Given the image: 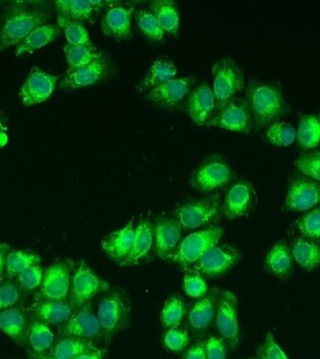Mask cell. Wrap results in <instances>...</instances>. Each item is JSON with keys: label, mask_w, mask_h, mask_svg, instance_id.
<instances>
[{"label": "cell", "mask_w": 320, "mask_h": 359, "mask_svg": "<svg viewBox=\"0 0 320 359\" xmlns=\"http://www.w3.org/2000/svg\"><path fill=\"white\" fill-rule=\"evenodd\" d=\"M246 100L254 121L255 133L265 130L272 123L286 116L292 111L284 94L280 81L250 79L246 89Z\"/></svg>", "instance_id": "obj_1"}, {"label": "cell", "mask_w": 320, "mask_h": 359, "mask_svg": "<svg viewBox=\"0 0 320 359\" xmlns=\"http://www.w3.org/2000/svg\"><path fill=\"white\" fill-rule=\"evenodd\" d=\"M52 16L46 2H13L6 8L0 22V50L21 42L35 28L46 24Z\"/></svg>", "instance_id": "obj_2"}, {"label": "cell", "mask_w": 320, "mask_h": 359, "mask_svg": "<svg viewBox=\"0 0 320 359\" xmlns=\"http://www.w3.org/2000/svg\"><path fill=\"white\" fill-rule=\"evenodd\" d=\"M97 317L102 339L109 344L131 323V302L126 292L122 289L109 290L98 303Z\"/></svg>", "instance_id": "obj_3"}, {"label": "cell", "mask_w": 320, "mask_h": 359, "mask_svg": "<svg viewBox=\"0 0 320 359\" xmlns=\"http://www.w3.org/2000/svg\"><path fill=\"white\" fill-rule=\"evenodd\" d=\"M236 172L220 154H213L202 160L189 176V184L201 193H213L235 182Z\"/></svg>", "instance_id": "obj_4"}, {"label": "cell", "mask_w": 320, "mask_h": 359, "mask_svg": "<svg viewBox=\"0 0 320 359\" xmlns=\"http://www.w3.org/2000/svg\"><path fill=\"white\" fill-rule=\"evenodd\" d=\"M221 196L218 193L191 199L177 207L173 217L187 230L218 226L221 218Z\"/></svg>", "instance_id": "obj_5"}, {"label": "cell", "mask_w": 320, "mask_h": 359, "mask_svg": "<svg viewBox=\"0 0 320 359\" xmlns=\"http://www.w3.org/2000/svg\"><path fill=\"white\" fill-rule=\"evenodd\" d=\"M212 74L216 112L246 89V77L237 62L229 56H225L213 64Z\"/></svg>", "instance_id": "obj_6"}, {"label": "cell", "mask_w": 320, "mask_h": 359, "mask_svg": "<svg viewBox=\"0 0 320 359\" xmlns=\"http://www.w3.org/2000/svg\"><path fill=\"white\" fill-rule=\"evenodd\" d=\"M224 232L223 227L215 226L190 233L182 238L168 261L185 269L191 268L210 249L220 243Z\"/></svg>", "instance_id": "obj_7"}, {"label": "cell", "mask_w": 320, "mask_h": 359, "mask_svg": "<svg viewBox=\"0 0 320 359\" xmlns=\"http://www.w3.org/2000/svg\"><path fill=\"white\" fill-rule=\"evenodd\" d=\"M320 206V182L295 170L288 177L283 212H305Z\"/></svg>", "instance_id": "obj_8"}, {"label": "cell", "mask_w": 320, "mask_h": 359, "mask_svg": "<svg viewBox=\"0 0 320 359\" xmlns=\"http://www.w3.org/2000/svg\"><path fill=\"white\" fill-rule=\"evenodd\" d=\"M109 283L101 279L86 261H79L73 269L69 293V302L74 310L91 303L98 294L108 290Z\"/></svg>", "instance_id": "obj_9"}, {"label": "cell", "mask_w": 320, "mask_h": 359, "mask_svg": "<svg viewBox=\"0 0 320 359\" xmlns=\"http://www.w3.org/2000/svg\"><path fill=\"white\" fill-rule=\"evenodd\" d=\"M206 126H213L251 136L255 133L254 121L246 98L235 97L216 111Z\"/></svg>", "instance_id": "obj_10"}, {"label": "cell", "mask_w": 320, "mask_h": 359, "mask_svg": "<svg viewBox=\"0 0 320 359\" xmlns=\"http://www.w3.org/2000/svg\"><path fill=\"white\" fill-rule=\"evenodd\" d=\"M241 259L240 250L230 244L219 243L191 268L204 278L216 279L232 271Z\"/></svg>", "instance_id": "obj_11"}, {"label": "cell", "mask_w": 320, "mask_h": 359, "mask_svg": "<svg viewBox=\"0 0 320 359\" xmlns=\"http://www.w3.org/2000/svg\"><path fill=\"white\" fill-rule=\"evenodd\" d=\"M257 203V191L254 185L248 180L239 179L227 188L221 205L222 215L227 220H237L248 216Z\"/></svg>", "instance_id": "obj_12"}, {"label": "cell", "mask_w": 320, "mask_h": 359, "mask_svg": "<svg viewBox=\"0 0 320 359\" xmlns=\"http://www.w3.org/2000/svg\"><path fill=\"white\" fill-rule=\"evenodd\" d=\"M238 307V299L233 292H220L215 316L216 328L227 348L232 351L237 349L240 344Z\"/></svg>", "instance_id": "obj_13"}, {"label": "cell", "mask_w": 320, "mask_h": 359, "mask_svg": "<svg viewBox=\"0 0 320 359\" xmlns=\"http://www.w3.org/2000/svg\"><path fill=\"white\" fill-rule=\"evenodd\" d=\"M75 264L72 260L55 261L44 271L41 285L42 299L67 300Z\"/></svg>", "instance_id": "obj_14"}, {"label": "cell", "mask_w": 320, "mask_h": 359, "mask_svg": "<svg viewBox=\"0 0 320 359\" xmlns=\"http://www.w3.org/2000/svg\"><path fill=\"white\" fill-rule=\"evenodd\" d=\"M196 81L193 75L174 78L146 92L145 100L157 108L173 109L187 97Z\"/></svg>", "instance_id": "obj_15"}, {"label": "cell", "mask_w": 320, "mask_h": 359, "mask_svg": "<svg viewBox=\"0 0 320 359\" xmlns=\"http://www.w3.org/2000/svg\"><path fill=\"white\" fill-rule=\"evenodd\" d=\"M60 76L50 74L38 67H33L20 89L22 105L32 107L44 102L53 95Z\"/></svg>", "instance_id": "obj_16"}, {"label": "cell", "mask_w": 320, "mask_h": 359, "mask_svg": "<svg viewBox=\"0 0 320 359\" xmlns=\"http://www.w3.org/2000/svg\"><path fill=\"white\" fill-rule=\"evenodd\" d=\"M188 117L195 125L207 126L215 114V100L212 87L207 81H202L193 87L185 104Z\"/></svg>", "instance_id": "obj_17"}, {"label": "cell", "mask_w": 320, "mask_h": 359, "mask_svg": "<svg viewBox=\"0 0 320 359\" xmlns=\"http://www.w3.org/2000/svg\"><path fill=\"white\" fill-rule=\"evenodd\" d=\"M109 59L104 55L78 69L67 70L59 87L65 90H75L93 86L103 81L109 72Z\"/></svg>", "instance_id": "obj_18"}, {"label": "cell", "mask_w": 320, "mask_h": 359, "mask_svg": "<svg viewBox=\"0 0 320 359\" xmlns=\"http://www.w3.org/2000/svg\"><path fill=\"white\" fill-rule=\"evenodd\" d=\"M154 251L160 259L170 260L182 240V226L174 217L159 216L154 222Z\"/></svg>", "instance_id": "obj_19"}, {"label": "cell", "mask_w": 320, "mask_h": 359, "mask_svg": "<svg viewBox=\"0 0 320 359\" xmlns=\"http://www.w3.org/2000/svg\"><path fill=\"white\" fill-rule=\"evenodd\" d=\"M62 337H76L93 342L102 339L100 323L91 303L74 311L62 327Z\"/></svg>", "instance_id": "obj_20"}, {"label": "cell", "mask_w": 320, "mask_h": 359, "mask_svg": "<svg viewBox=\"0 0 320 359\" xmlns=\"http://www.w3.org/2000/svg\"><path fill=\"white\" fill-rule=\"evenodd\" d=\"M134 11L133 6H126L122 2L109 8L100 21L104 35L116 41L131 39V22Z\"/></svg>", "instance_id": "obj_21"}, {"label": "cell", "mask_w": 320, "mask_h": 359, "mask_svg": "<svg viewBox=\"0 0 320 359\" xmlns=\"http://www.w3.org/2000/svg\"><path fill=\"white\" fill-rule=\"evenodd\" d=\"M220 290L213 287L201 299L196 300L187 313V324L195 334L201 335L213 324L215 319L216 310Z\"/></svg>", "instance_id": "obj_22"}, {"label": "cell", "mask_w": 320, "mask_h": 359, "mask_svg": "<svg viewBox=\"0 0 320 359\" xmlns=\"http://www.w3.org/2000/svg\"><path fill=\"white\" fill-rule=\"evenodd\" d=\"M134 233L133 221L128 222L122 229L107 235L101 241V248L109 259L121 265L131 252Z\"/></svg>", "instance_id": "obj_23"}, {"label": "cell", "mask_w": 320, "mask_h": 359, "mask_svg": "<svg viewBox=\"0 0 320 359\" xmlns=\"http://www.w3.org/2000/svg\"><path fill=\"white\" fill-rule=\"evenodd\" d=\"M293 269L294 259L291 246L286 241H278L267 252L264 269L277 279L286 280L291 276Z\"/></svg>", "instance_id": "obj_24"}, {"label": "cell", "mask_w": 320, "mask_h": 359, "mask_svg": "<svg viewBox=\"0 0 320 359\" xmlns=\"http://www.w3.org/2000/svg\"><path fill=\"white\" fill-rule=\"evenodd\" d=\"M154 245V224L148 218L142 219L135 226L131 252L121 266H132L147 257Z\"/></svg>", "instance_id": "obj_25"}, {"label": "cell", "mask_w": 320, "mask_h": 359, "mask_svg": "<svg viewBox=\"0 0 320 359\" xmlns=\"http://www.w3.org/2000/svg\"><path fill=\"white\" fill-rule=\"evenodd\" d=\"M69 300L44 299L33 305L34 319L47 325H64L74 313Z\"/></svg>", "instance_id": "obj_26"}, {"label": "cell", "mask_w": 320, "mask_h": 359, "mask_svg": "<svg viewBox=\"0 0 320 359\" xmlns=\"http://www.w3.org/2000/svg\"><path fill=\"white\" fill-rule=\"evenodd\" d=\"M295 143H296L297 147L303 151H314L320 147L319 115L299 112Z\"/></svg>", "instance_id": "obj_27"}, {"label": "cell", "mask_w": 320, "mask_h": 359, "mask_svg": "<svg viewBox=\"0 0 320 359\" xmlns=\"http://www.w3.org/2000/svg\"><path fill=\"white\" fill-rule=\"evenodd\" d=\"M28 322L24 309L15 306L0 311V330L18 345L27 342Z\"/></svg>", "instance_id": "obj_28"}, {"label": "cell", "mask_w": 320, "mask_h": 359, "mask_svg": "<svg viewBox=\"0 0 320 359\" xmlns=\"http://www.w3.org/2000/svg\"><path fill=\"white\" fill-rule=\"evenodd\" d=\"M291 254L294 262L303 271L311 272L320 266V243L302 236L292 241Z\"/></svg>", "instance_id": "obj_29"}, {"label": "cell", "mask_w": 320, "mask_h": 359, "mask_svg": "<svg viewBox=\"0 0 320 359\" xmlns=\"http://www.w3.org/2000/svg\"><path fill=\"white\" fill-rule=\"evenodd\" d=\"M177 67L171 58L161 56L156 58L149 67L147 73L136 87L138 91L146 93L166 81L176 77Z\"/></svg>", "instance_id": "obj_30"}, {"label": "cell", "mask_w": 320, "mask_h": 359, "mask_svg": "<svg viewBox=\"0 0 320 359\" xmlns=\"http://www.w3.org/2000/svg\"><path fill=\"white\" fill-rule=\"evenodd\" d=\"M61 29L58 25L44 24L39 25L21 42L16 45L15 55L20 56L25 53H32L36 50L46 46L47 44L55 41L60 35Z\"/></svg>", "instance_id": "obj_31"}, {"label": "cell", "mask_w": 320, "mask_h": 359, "mask_svg": "<svg viewBox=\"0 0 320 359\" xmlns=\"http://www.w3.org/2000/svg\"><path fill=\"white\" fill-rule=\"evenodd\" d=\"M149 11L156 16L165 33L177 36L180 31L179 6L173 0H152Z\"/></svg>", "instance_id": "obj_32"}, {"label": "cell", "mask_w": 320, "mask_h": 359, "mask_svg": "<svg viewBox=\"0 0 320 359\" xmlns=\"http://www.w3.org/2000/svg\"><path fill=\"white\" fill-rule=\"evenodd\" d=\"M95 342L76 337H62L53 344L49 355L59 359H75L83 353L97 350Z\"/></svg>", "instance_id": "obj_33"}, {"label": "cell", "mask_w": 320, "mask_h": 359, "mask_svg": "<svg viewBox=\"0 0 320 359\" xmlns=\"http://www.w3.org/2000/svg\"><path fill=\"white\" fill-rule=\"evenodd\" d=\"M27 339L34 353H45L52 349L55 335L49 325L34 319L28 323Z\"/></svg>", "instance_id": "obj_34"}, {"label": "cell", "mask_w": 320, "mask_h": 359, "mask_svg": "<svg viewBox=\"0 0 320 359\" xmlns=\"http://www.w3.org/2000/svg\"><path fill=\"white\" fill-rule=\"evenodd\" d=\"M64 53L67 66H69L67 70H73L86 66L90 62L103 55V53L95 45L86 44L70 45L66 43L64 46Z\"/></svg>", "instance_id": "obj_35"}, {"label": "cell", "mask_w": 320, "mask_h": 359, "mask_svg": "<svg viewBox=\"0 0 320 359\" xmlns=\"http://www.w3.org/2000/svg\"><path fill=\"white\" fill-rule=\"evenodd\" d=\"M263 137L274 147H288L296 142V128L285 121H276L264 130Z\"/></svg>", "instance_id": "obj_36"}, {"label": "cell", "mask_w": 320, "mask_h": 359, "mask_svg": "<svg viewBox=\"0 0 320 359\" xmlns=\"http://www.w3.org/2000/svg\"><path fill=\"white\" fill-rule=\"evenodd\" d=\"M41 257L35 252L13 250L8 254L6 272L10 279H13L27 269L32 268L34 266L41 265Z\"/></svg>", "instance_id": "obj_37"}, {"label": "cell", "mask_w": 320, "mask_h": 359, "mask_svg": "<svg viewBox=\"0 0 320 359\" xmlns=\"http://www.w3.org/2000/svg\"><path fill=\"white\" fill-rule=\"evenodd\" d=\"M55 7L59 15L80 22L91 20L95 11L90 1L80 0H56Z\"/></svg>", "instance_id": "obj_38"}, {"label": "cell", "mask_w": 320, "mask_h": 359, "mask_svg": "<svg viewBox=\"0 0 320 359\" xmlns=\"http://www.w3.org/2000/svg\"><path fill=\"white\" fill-rule=\"evenodd\" d=\"M187 314V306L181 297L173 294L168 297L163 306L161 316L162 327L164 330L181 325L182 320Z\"/></svg>", "instance_id": "obj_39"}, {"label": "cell", "mask_w": 320, "mask_h": 359, "mask_svg": "<svg viewBox=\"0 0 320 359\" xmlns=\"http://www.w3.org/2000/svg\"><path fill=\"white\" fill-rule=\"evenodd\" d=\"M56 22H58V25L60 27V29L64 31L67 44L95 45L93 43L88 31H87L83 22L66 18V17L59 15V14L56 17Z\"/></svg>", "instance_id": "obj_40"}, {"label": "cell", "mask_w": 320, "mask_h": 359, "mask_svg": "<svg viewBox=\"0 0 320 359\" xmlns=\"http://www.w3.org/2000/svg\"><path fill=\"white\" fill-rule=\"evenodd\" d=\"M293 229L302 237L320 243V206L303 213L293 224Z\"/></svg>", "instance_id": "obj_41"}, {"label": "cell", "mask_w": 320, "mask_h": 359, "mask_svg": "<svg viewBox=\"0 0 320 359\" xmlns=\"http://www.w3.org/2000/svg\"><path fill=\"white\" fill-rule=\"evenodd\" d=\"M135 20L140 32L152 41H159L164 38L165 32L162 29L156 16L149 10L139 8L134 13Z\"/></svg>", "instance_id": "obj_42"}, {"label": "cell", "mask_w": 320, "mask_h": 359, "mask_svg": "<svg viewBox=\"0 0 320 359\" xmlns=\"http://www.w3.org/2000/svg\"><path fill=\"white\" fill-rule=\"evenodd\" d=\"M190 344V337L187 330L181 325L168 328L162 336V344L166 349L173 353L185 352Z\"/></svg>", "instance_id": "obj_43"}, {"label": "cell", "mask_w": 320, "mask_h": 359, "mask_svg": "<svg viewBox=\"0 0 320 359\" xmlns=\"http://www.w3.org/2000/svg\"><path fill=\"white\" fill-rule=\"evenodd\" d=\"M296 170L309 178L320 182V151H303L293 163Z\"/></svg>", "instance_id": "obj_44"}, {"label": "cell", "mask_w": 320, "mask_h": 359, "mask_svg": "<svg viewBox=\"0 0 320 359\" xmlns=\"http://www.w3.org/2000/svg\"><path fill=\"white\" fill-rule=\"evenodd\" d=\"M182 287L187 297L198 299L204 297L210 290L205 278L195 271L185 272Z\"/></svg>", "instance_id": "obj_45"}, {"label": "cell", "mask_w": 320, "mask_h": 359, "mask_svg": "<svg viewBox=\"0 0 320 359\" xmlns=\"http://www.w3.org/2000/svg\"><path fill=\"white\" fill-rule=\"evenodd\" d=\"M22 297V289L17 282L8 280L0 285V311L13 308Z\"/></svg>", "instance_id": "obj_46"}, {"label": "cell", "mask_w": 320, "mask_h": 359, "mask_svg": "<svg viewBox=\"0 0 320 359\" xmlns=\"http://www.w3.org/2000/svg\"><path fill=\"white\" fill-rule=\"evenodd\" d=\"M255 359H288V358L275 341L274 334L268 332L262 344L255 350Z\"/></svg>", "instance_id": "obj_47"}, {"label": "cell", "mask_w": 320, "mask_h": 359, "mask_svg": "<svg viewBox=\"0 0 320 359\" xmlns=\"http://www.w3.org/2000/svg\"><path fill=\"white\" fill-rule=\"evenodd\" d=\"M44 269L41 265L32 266L22 272L17 277V283L20 288L25 291H33L38 287H41L42 279H44Z\"/></svg>", "instance_id": "obj_48"}, {"label": "cell", "mask_w": 320, "mask_h": 359, "mask_svg": "<svg viewBox=\"0 0 320 359\" xmlns=\"http://www.w3.org/2000/svg\"><path fill=\"white\" fill-rule=\"evenodd\" d=\"M204 346L206 359H227V346L221 337H208Z\"/></svg>", "instance_id": "obj_49"}, {"label": "cell", "mask_w": 320, "mask_h": 359, "mask_svg": "<svg viewBox=\"0 0 320 359\" xmlns=\"http://www.w3.org/2000/svg\"><path fill=\"white\" fill-rule=\"evenodd\" d=\"M182 359H206L204 341H196L190 347H187L182 353Z\"/></svg>", "instance_id": "obj_50"}, {"label": "cell", "mask_w": 320, "mask_h": 359, "mask_svg": "<svg viewBox=\"0 0 320 359\" xmlns=\"http://www.w3.org/2000/svg\"><path fill=\"white\" fill-rule=\"evenodd\" d=\"M10 250L11 247L8 244L0 243V277L6 271V262H7V257Z\"/></svg>", "instance_id": "obj_51"}, {"label": "cell", "mask_w": 320, "mask_h": 359, "mask_svg": "<svg viewBox=\"0 0 320 359\" xmlns=\"http://www.w3.org/2000/svg\"><path fill=\"white\" fill-rule=\"evenodd\" d=\"M104 356H105V350L98 348L97 350L83 353V355H79L75 359H103Z\"/></svg>", "instance_id": "obj_52"}, {"label": "cell", "mask_w": 320, "mask_h": 359, "mask_svg": "<svg viewBox=\"0 0 320 359\" xmlns=\"http://www.w3.org/2000/svg\"><path fill=\"white\" fill-rule=\"evenodd\" d=\"M31 358L32 359H59L55 358V356L50 355L49 353L46 355V353H30Z\"/></svg>", "instance_id": "obj_53"}, {"label": "cell", "mask_w": 320, "mask_h": 359, "mask_svg": "<svg viewBox=\"0 0 320 359\" xmlns=\"http://www.w3.org/2000/svg\"><path fill=\"white\" fill-rule=\"evenodd\" d=\"M8 140V137L7 133H0V149L7 144Z\"/></svg>", "instance_id": "obj_54"}, {"label": "cell", "mask_w": 320, "mask_h": 359, "mask_svg": "<svg viewBox=\"0 0 320 359\" xmlns=\"http://www.w3.org/2000/svg\"><path fill=\"white\" fill-rule=\"evenodd\" d=\"M7 130L8 128H6V126L3 125L1 118H0V133H6Z\"/></svg>", "instance_id": "obj_55"}, {"label": "cell", "mask_w": 320, "mask_h": 359, "mask_svg": "<svg viewBox=\"0 0 320 359\" xmlns=\"http://www.w3.org/2000/svg\"><path fill=\"white\" fill-rule=\"evenodd\" d=\"M317 115H319V119H320V109H319V114H317Z\"/></svg>", "instance_id": "obj_56"}]
</instances>
